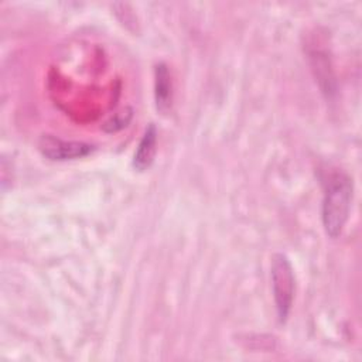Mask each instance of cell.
<instances>
[{
	"label": "cell",
	"mask_w": 362,
	"mask_h": 362,
	"mask_svg": "<svg viewBox=\"0 0 362 362\" xmlns=\"http://www.w3.org/2000/svg\"><path fill=\"white\" fill-rule=\"evenodd\" d=\"M354 184L349 175L337 173L327 182L322 199V225L325 233L335 239L341 235L351 211Z\"/></svg>",
	"instance_id": "1"
},
{
	"label": "cell",
	"mask_w": 362,
	"mask_h": 362,
	"mask_svg": "<svg viewBox=\"0 0 362 362\" xmlns=\"http://www.w3.org/2000/svg\"><path fill=\"white\" fill-rule=\"evenodd\" d=\"M272 287L277 318L284 324L288 318L294 298V272L288 257L283 253H274L272 257Z\"/></svg>",
	"instance_id": "2"
},
{
	"label": "cell",
	"mask_w": 362,
	"mask_h": 362,
	"mask_svg": "<svg viewBox=\"0 0 362 362\" xmlns=\"http://www.w3.org/2000/svg\"><path fill=\"white\" fill-rule=\"evenodd\" d=\"M38 148L47 158L64 161L88 156L92 153L93 146L83 141H66L54 136H42Z\"/></svg>",
	"instance_id": "3"
},
{
	"label": "cell",
	"mask_w": 362,
	"mask_h": 362,
	"mask_svg": "<svg viewBox=\"0 0 362 362\" xmlns=\"http://www.w3.org/2000/svg\"><path fill=\"white\" fill-rule=\"evenodd\" d=\"M156 148H157V129L153 123H150L146 127V130L139 141L137 150L134 153V157H133L134 168L139 171L147 170L154 160Z\"/></svg>",
	"instance_id": "4"
},
{
	"label": "cell",
	"mask_w": 362,
	"mask_h": 362,
	"mask_svg": "<svg viewBox=\"0 0 362 362\" xmlns=\"http://www.w3.org/2000/svg\"><path fill=\"white\" fill-rule=\"evenodd\" d=\"M156 81H154V95H156V106L160 113H167L171 107L173 100V85L168 68L165 64L160 62L156 66Z\"/></svg>",
	"instance_id": "5"
}]
</instances>
